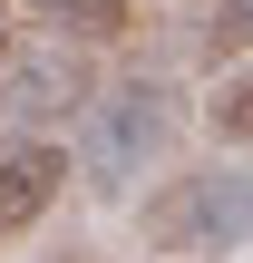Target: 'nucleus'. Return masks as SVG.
I'll list each match as a JSON object with an SVG mask.
<instances>
[{"label":"nucleus","mask_w":253,"mask_h":263,"mask_svg":"<svg viewBox=\"0 0 253 263\" xmlns=\"http://www.w3.org/2000/svg\"><path fill=\"white\" fill-rule=\"evenodd\" d=\"M244 234H253V176L244 166H195V176L156 185V205H146V244L166 263H224Z\"/></svg>","instance_id":"f257e3e1"},{"label":"nucleus","mask_w":253,"mask_h":263,"mask_svg":"<svg viewBox=\"0 0 253 263\" xmlns=\"http://www.w3.org/2000/svg\"><path fill=\"white\" fill-rule=\"evenodd\" d=\"M166 137H176V98L156 88V78H127V88H107V98H88V137H78V166H88V185H127V176H146L156 156H166Z\"/></svg>","instance_id":"f03ea898"},{"label":"nucleus","mask_w":253,"mask_h":263,"mask_svg":"<svg viewBox=\"0 0 253 263\" xmlns=\"http://www.w3.org/2000/svg\"><path fill=\"white\" fill-rule=\"evenodd\" d=\"M59 195H68V146H49V137L0 146V244H10V234H29Z\"/></svg>","instance_id":"7ed1b4c3"},{"label":"nucleus","mask_w":253,"mask_h":263,"mask_svg":"<svg viewBox=\"0 0 253 263\" xmlns=\"http://www.w3.org/2000/svg\"><path fill=\"white\" fill-rule=\"evenodd\" d=\"M39 98H78V59H39V68L10 78V107L20 117H39Z\"/></svg>","instance_id":"20e7f679"},{"label":"nucleus","mask_w":253,"mask_h":263,"mask_svg":"<svg viewBox=\"0 0 253 263\" xmlns=\"http://www.w3.org/2000/svg\"><path fill=\"white\" fill-rule=\"evenodd\" d=\"M205 117H215V137H253V68H234V78L215 88V107H205Z\"/></svg>","instance_id":"39448f33"},{"label":"nucleus","mask_w":253,"mask_h":263,"mask_svg":"<svg viewBox=\"0 0 253 263\" xmlns=\"http://www.w3.org/2000/svg\"><path fill=\"white\" fill-rule=\"evenodd\" d=\"M29 10H59V20H117V0H29Z\"/></svg>","instance_id":"423d86ee"},{"label":"nucleus","mask_w":253,"mask_h":263,"mask_svg":"<svg viewBox=\"0 0 253 263\" xmlns=\"http://www.w3.org/2000/svg\"><path fill=\"white\" fill-rule=\"evenodd\" d=\"M224 10H234V20H244V29H253V0H224Z\"/></svg>","instance_id":"0eeeda50"},{"label":"nucleus","mask_w":253,"mask_h":263,"mask_svg":"<svg viewBox=\"0 0 253 263\" xmlns=\"http://www.w3.org/2000/svg\"><path fill=\"white\" fill-rule=\"evenodd\" d=\"M0 49H10V10H0Z\"/></svg>","instance_id":"6e6552de"}]
</instances>
